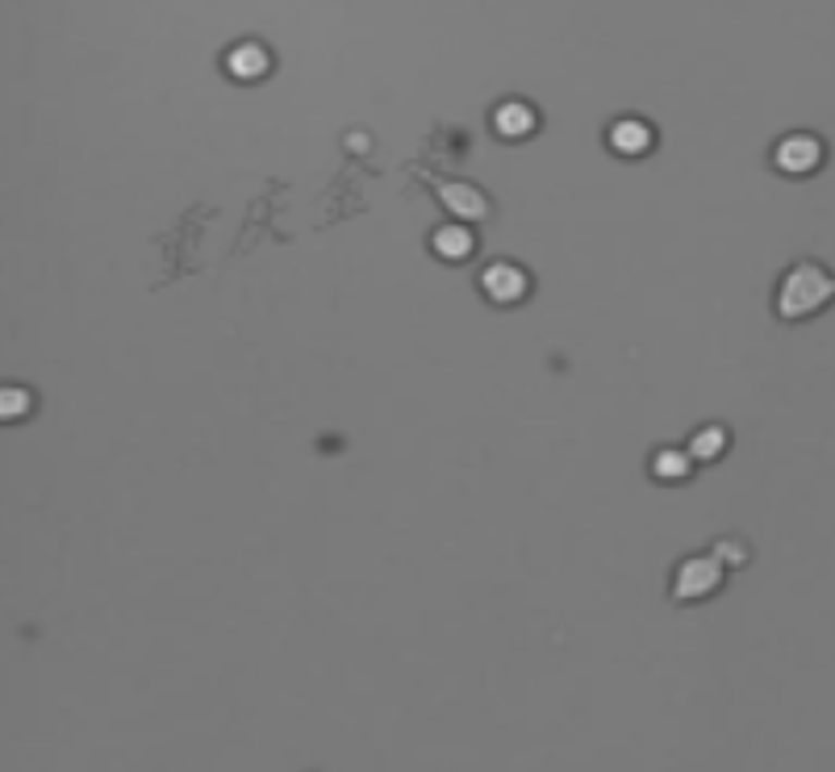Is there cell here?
<instances>
[{"label": "cell", "mask_w": 835, "mask_h": 772, "mask_svg": "<svg viewBox=\"0 0 835 772\" xmlns=\"http://www.w3.org/2000/svg\"><path fill=\"white\" fill-rule=\"evenodd\" d=\"M835 297V275L819 264H798L789 268V275L777 289V314L785 322H798V318H810L814 309H823L827 301Z\"/></svg>", "instance_id": "cell-1"}, {"label": "cell", "mask_w": 835, "mask_h": 772, "mask_svg": "<svg viewBox=\"0 0 835 772\" xmlns=\"http://www.w3.org/2000/svg\"><path fill=\"white\" fill-rule=\"evenodd\" d=\"M723 585V560L719 555H698L685 560L673 573V601H702Z\"/></svg>", "instance_id": "cell-2"}, {"label": "cell", "mask_w": 835, "mask_h": 772, "mask_svg": "<svg viewBox=\"0 0 835 772\" xmlns=\"http://www.w3.org/2000/svg\"><path fill=\"white\" fill-rule=\"evenodd\" d=\"M773 163L785 175H810L823 163V143L814 134H785L782 143L773 147Z\"/></svg>", "instance_id": "cell-3"}, {"label": "cell", "mask_w": 835, "mask_h": 772, "mask_svg": "<svg viewBox=\"0 0 835 772\" xmlns=\"http://www.w3.org/2000/svg\"><path fill=\"white\" fill-rule=\"evenodd\" d=\"M481 289L489 301L514 305V301L527 297V275H523V268H514V264H489L481 272Z\"/></svg>", "instance_id": "cell-4"}, {"label": "cell", "mask_w": 835, "mask_h": 772, "mask_svg": "<svg viewBox=\"0 0 835 772\" xmlns=\"http://www.w3.org/2000/svg\"><path fill=\"white\" fill-rule=\"evenodd\" d=\"M272 68V54L259 47V42H238V47L226 54V72L234 79H243V84H251V79H263Z\"/></svg>", "instance_id": "cell-5"}, {"label": "cell", "mask_w": 835, "mask_h": 772, "mask_svg": "<svg viewBox=\"0 0 835 772\" xmlns=\"http://www.w3.org/2000/svg\"><path fill=\"white\" fill-rule=\"evenodd\" d=\"M493 130L502 134V138H527L535 134V109L527 100H506V105H498V113H493Z\"/></svg>", "instance_id": "cell-6"}, {"label": "cell", "mask_w": 835, "mask_h": 772, "mask_svg": "<svg viewBox=\"0 0 835 772\" xmlns=\"http://www.w3.org/2000/svg\"><path fill=\"white\" fill-rule=\"evenodd\" d=\"M648 147H652V130L643 122L623 118V122L610 125V150H618V155H643Z\"/></svg>", "instance_id": "cell-7"}, {"label": "cell", "mask_w": 835, "mask_h": 772, "mask_svg": "<svg viewBox=\"0 0 835 772\" xmlns=\"http://www.w3.org/2000/svg\"><path fill=\"white\" fill-rule=\"evenodd\" d=\"M689 464H693V455L681 448H664L652 455V476L656 480H664V485H677V480H685L689 476Z\"/></svg>", "instance_id": "cell-8"}, {"label": "cell", "mask_w": 835, "mask_h": 772, "mask_svg": "<svg viewBox=\"0 0 835 772\" xmlns=\"http://www.w3.org/2000/svg\"><path fill=\"white\" fill-rule=\"evenodd\" d=\"M431 247L439 259H468L472 255V234L464 225H443V230H434Z\"/></svg>", "instance_id": "cell-9"}, {"label": "cell", "mask_w": 835, "mask_h": 772, "mask_svg": "<svg viewBox=\"0 0 835 772\" xmlns=\"http://www.w3.org/2000/svg\"><path fill=\"white\" fill-rule=\"evenodd\" d=\"M443 205L456 209V213H464V218H484V213H489V205L481 200V193H477V188H464V184L443 188Z\"/></svg>", "instance_id": "cell-10"}, {"label": "cell", "mask_w": 835, "mask_h": 772, "mask_svg": "<svg viewBox=\"0 0 835 772\" xmlns=\"http://www.w3.org/2000/svg\"><path fill=\"white\" fill-rule=\"evenodd\" d=\"M727 451V430L723 426H702L693 439H689V455L693 459H719Z\"/></svg>", "instance_id": "cell-11"}, {"label": "cell", "mask_w": 835, "mask_h": 772, "mask_svg": "<svg viewBox=\"0 0 835 772\" xmlns=\"http://www.w3.org/2000/svg\"><path fill=\"white\" fill-rule=\"evenodd\" d=\"M34 409V393L17 384H0V422H17Z\"/></svg>", "instance_id": "cell-12"}, {"label": "cell", "mask_w": 835, "mask_h": 772, "mask_svg": "<svg viewBox=\"0 0 835 772\" xmlns=\"http://www.w3.org/2000/svg\"><path fill=\"white\" fill-rule=\"evenodd\" d=\"M714 555H719L723 568H727V564H739V560H744V548H739V543H723V548H714Z\"/></svg>", "instance_id": "cell-13"}]
</instances>
